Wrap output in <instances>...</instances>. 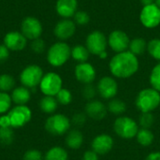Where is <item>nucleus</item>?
Listing matches in <instances>:
<instances>
[{"mask_svg":"<svg viewBox=\"0 0 160 160\" xmlns=\"http://www.w3.org/2000/svg\"><path fill=\"white\" fill-rule=\"evenodd\" d=\"M27 38L22 34V32L11 31L5 35L3 44L9 50L13 52H20L26 47Z\"/></svg>","mask_w":160,"mask_h":160,"instance_id":"obj_17","label":"nucleus"},{"mask_svg":"<svg viewBox=\"0 0 160 160\" xmlns=\"http://www.w3.org/2000/svg\"><path fill=\"white\" fill-rule=\"evenodd\" d=\"M71 57V49L64 41L52 44L47 52V61L54 68L64 66Z\"/></svg>","mask_w":160,"mask_h":160,"instance_id":"obj_4","label":"nucleus"},{"mask_svg":"<svg viewBox=\"0 0 160 160\" xmlns=\"http://www.w3.org/2000/svg\"><path fill=\"white\" fill-rule=\"evenodd\" d=\"M144 160H160V151H155L150 153Z\"/></svg>","mask_w":160,"mask_h":160,"instance_id":"obj_43","label":"nucleus"},{"mask_svg":"<svg viewBox=\"0 0 160 160\" xmlns=\"http://www.w3.org/2000/svg\"><path fill=\"white\" fill-rule=\"evenodd\" d=\"M113 145V138L107 133L97 135L91 142V149L95 151L98 156H105L109 154L112 150Z\"/></svg>","mask_w":160,"mask_h":160,"instance_id":"obj_13","label":"nucleus"},{"mask_svg":"<svg viewBox=\"0 0 160 160\" xmlns=\"http://www.w3.org/2000/svg\"><path fill=\"white\" fill-rule=\"evenodd\" d=\"M77 0H57L55 4V10L62 18L69 19L77 12Z\"/></svg>","mask_w":160,"mask_h":160,"instance_id":"obj_19","label":"nucleus"},{"mask_svg":"<svg viewBox=\"0 0 160 160\" xmlns=\"http://www.w3.org/2000/svg\"><path fill=\"white\" fill-rule=\"evenodd\" d=\"M58 108V102L55 97L44 96L39 101V109L42 112L52 114Z\"/></svg>","mask_w":160,"mask_h":160,"instance_id":"obj_24","label":"nucleus"},{"mask_svg":"<svg viewBox=\"0 0 160 160\" xmlns=\"http://www.w3.org/2000/svg\"><path fill=\"white\" fill-rule=\"evenodd\" d=\"M10 98L16 105H26L31 98V90L23 85L15 87L11 91Z\"/></svg>","mask_w":160,"mask_h":160,"instance_id":"obj_20","label":"nucleus"},{"mask_svg":"<svg viewBox=\"0 0 160 160\" xmlns=\"http://www.w3.org/2000/svg\"><path fill=\"white\" fill-rule=\"evenodd\" d=\"M147 50V42L142 38H136L129 42L128 51L136 56L142 55Z\"/></svg>","mask_w":160,"mask_h":160,"instance_id":"obj_26","label":"nucleus"},{"mask_svg":"<svg viewBox=\"0 0 160 160\" xmlns=\"http://www.w3.org/2000/svg\"><path fill=\"white\" fill-rule=\"evenodd\" d=\"M140 63L138 57L129 51L116 53L109 63L112 75L117 79H128L137 73Z\"/></svg>","mask_w":160,"mask_h":160,"instance_id":"obj_1","label":"nucleus"},{"mask_svg":"<svg viewBox=\"0 0 160 160\" xmlns=\"http://www.w3.org/2000/svg\"><path fill=\"white\" fill-rule=\"evenodd\" d=\"M138 124L142 128L151 129V128L155 124V116L153 112H141Z\"/></svg>","mask_w":160,"mask_h":160,"instance_id":"obj_30","label":"nucleus"},{"mask_svg":"<svg viewBox=\"0 0 160 160\" xmlns=\"http://www.w3.org/2000/svg\"><path fill=\"white\" fill-rule=\"evenodd\" d=\"M74 22L79 25H85L90 21V16L87 12L79 10L74 14Z\"/></svg>","mask_w":160,"mask_h":160,"instance_id":"obj_36","label":"nucleus"},{"mask_svg":"<svg viewBox=\"0 0 160 160\" xmlns=\"http://www.w3.org/2000/svg\"><path fill=\"white\" fill-rule=\"evenodd\" d=\"M9 57V50L4 45L0 44V63L6 62Z\"/></svg>","mask_w":160,"mask_h":160,"instance_id":"obj_41","label":"nucleus"},{"mask_svg":"<svg viewBox=\"0 0 160 160\" xmlns=\"http://www.w3.org/2000/svg\"><path fill=\"white\" fill-rule=\"evenodd\" d=\"M97 90L100 98L106 100H110L116 98L118 93V83L114 77L104 76L98 82Z\"/></svg>","mask_w":160,"mask_h":160,"instance_id":"obj_11","label":"nucleus"},{"mask_svg":"<svg viewBox=\"0 0 160 160\" xmlns=\"http://www.w3.org/2000/svg\"><path fill=\"white\" fill-rule=\"evenodd\" d=\"M135 139L141 146L149 147L155 141V134L151 129L140 128Z\"/></svg>","mask_w":160,"mask_h":160,"instance_id":"obj_23","label":"nucleus"},{"mask_svg":"<svg viewBox=\"0 0 160 160\" xmlns=\"http://www.w3.org/2000/svg\"><path fill=\"white\" fill-rule=\"evenodd\" d=\"M129 42H130V39L128 36L122 30L112 31L108 38L109 46L116 53L128 51Z\"/></svg>","mask_w":160,"mask_h":160,"instance_id":"obj_15","label":"nucleus"},{"mask_svg":"<svg viewBox=\"0 0 160 160\" xmlns=\"http://www.w3.org/2000/svg\"><path fill=\"white\" fill-rule=\"evenodd\" d=\"M108 112L115 116H121L127 112V104L124 100L118 98H114L109 100L107 104Z\"/></svg>","mask_w":160,"mask_h":160,"instance_id":"obj_22","label":"nucleus"},{"mask_svg":"<svg viewBox=\"0 0 160 160\" xmlns=\"http://www.w3.org/2000/svg\"><path fill=\"white\" fill-rule=\"evenodd\" d=\"M15 80L9 74H1L0 75V92H9L12 91L15 87Z\"/></svg>","mask_w":160,"mask_h":160,"instance_id":"obj_29","label":"nucleus"},{"mask_svg":"<svg viewBox=\"0 0 160 160\" xmlns=\"http://www.w3.org/2000/svg\"><path fill=\"white\" fill-rule=\"evenodd\" d=\"M74 75L76 80L84 85L93 83V82L97 78V71L93 65L88 62H84L76 65L74 69Z\"/></svg>","mask_w":160,"mask_h":160,"instance_id":"obj_14","label":"nucleus"},{"mask_svg":"<svg viewBox=\"0 0 160 160\" xmlns=\"http://www.w3.org/2000/svg\"><path fill=\"white\" fill-rule=\"evenodd\" d=\"M84 113L90 119L95 121L103 120L108 114V108L101 100L93 99L87 101L84 106Z\"/></svg>","mask_w":160,"mask_h":160,"instance_id":"obj_16","label":"nucleus"},{"mask_svg":"<svg viewBox=\"0 0 160 160\" xmlns=\"http://www.w3.org/2000/svg\"><path fill=\"white\" fill-rule=\"evenodd\" d=\"M135 106L141 112H153L160 106V92L152 87L141 90L136 96Z\"/></svg>","mask_w":160,"mask_h":160,"instance_id":"obj_2","label":"nucleus"},{"mask_svg":"<svg viewBox=\"0 0 160 160\" xmlns=\"http://www.w3.org/2000/svg\"><path fill=\"white\" fill-rule=\"evenodd\" d=\"M15 134L12 128H0V144L9 146L13 143Z\"/></svg>","mask_w":160,"mask_h":160,"instance_id":"obj_28","label":"nucleus"},{"mask_svg":"<svg viewBox=\"0 0 160 160\" xmlns=\"http://www.w3.org/2000/svg\"><path fill=\"white\" fill-rule=\"evenodd\" d=\"M86 120H87V116L84 112H76L73 114L70 121H71V124L80 128V127H82L85 125Z\"/></svg>","mask_w":160,"mask_h":160,"instance_id":"obj_38","label":"nucleus"},{"mask_svg":"<svg viewBox=\"0 0 160 160\" xmlns=\"http://www.w3.org/2000/svg\"><path fill=\"white\" fill-rule=\"evenodd\" d=\"M108 39L100 31H93L86 38L85 47L91 54L99 55L101 52L106 51Z\"/></svg>","mask_w":160,"mask_h":160,"instance_id":"obj_9","label":"nucleus"},{"mask_svg":"<svg viewBox=\"0 0 160 160\" xmlns=\"http://www.w3.org/2000/svg\"><path fill=\"white\" fill-rule=\"evenodd\" d=\"M149 54L156 60L160 61V38H154L147 43Z\"/></svg>","mask_w":160,"mask_h":160,"instance_id":"obj_33","label":"nucleus"},{"mask_svg":"<svg viewBox=\"0 0 160 160\" xmlns=\"http://www.w3.org/2000/svg\"><path fill=\"white\" fill-rule=\"evenodd\" d=\"M90 52L83 45H76L71 49V57L78 63L87 62Z\"/></svg>","mask_w":160,"mask_h":160,"instance_id":"obj_27","label":"nucleus"},{"mask_svg":"<svg viewBox=\"0 0 160 160\" xmlns=\"http://www.w3.org/2000/svg\"><path fill=\"white\" fill-rule=\"evenodd\" d=\"M140 20L143 26L147 28H155L160 24V8L156 5L152 4L142 8Z\"/></svg>","mask_w":160,"mask_h":160,"instance_id":"obj_12","label":"nucleus"},{"mask_svg":"<svg viewBox=\"0 0 160 160\" xmlns=\"http://www.w3.org/2000/svg\"><path fill=\"white\" fill-rule=\"evenodd\" d=\"M21 32L27 39L34 40L40 38L43 32V27L38 19L32 16H28L24 18L22 22Z\"/></svg>","mask_w":160,"mask_h":160,"instance_id":"obj_10","label":"nucleus"},{"mask_svg":"<svg viewBox=\"0 0 160 160\" xmlns=\"http://www.w3.org/2000/svg\"><path fill=\"white\" fill-rule=\"evenodd\" d=\"M43 75V70L39 66L28 65L22 70L20 74V82L22 85L32 90L39 85Z\"/></svg>","mask_w":160,"mask_h":160,"instance_id":"obj_7","label":"nucleus"},{"mask_svg":"<svg viewBox=\"0 0 160 160\" xmlns=\"http://www.w3.org/2000/svg\"><path fill=\"white\" fill-rule=\"evenodd\" d=\"M12 100L10 95L5 92H0V114H5L8 112L11 109Z\"/></svg>","mask_w":160,"mask_h":160,"instance_id":"obj_34","label":"nucleus"},{"mask_svg":"<svg viewBox=\"0 0 160 160\" xmlns=\"http://www.w3.org/2000/svg\"><path fill=\"white\" fill-rule=\"evenodd\" d=\"M112 129L116 136L123 140H132L136 138V135L140 129L138 122L132 117L121 115L116 117L112 124Z\"/></svg>","mask_w":160,"mask_h":160,"instance_id":"obj_3","label":"nucleus"},{"mask_svg":"<svg viewBox=\"0 0 160 160\" xmlns=\"http://www.w3.org/2000/svg\"><path fill=\"white\" fill-rule=\"evenodd\" d=\"M55 98L58 102V104H61L63 106H67L69 105L72 102L73 99V96L71 91H69L67 88H62L57 95L55 96Z\"/></svg>","mask_w":160,"mask_h":160,"instance_id":"obj_32","label":"nucleus"},{"mask_svg":"<svg viewBox=\"0 0 160 160\" xmlns=\"http://www.w3.org/2000/svg\"><path fill=\"white\" fill-rule=\"evenodd\" d=\"M149 82L152 88L160 92V63L152 68L149 76Z\"/></svg>","mask_w":160,"mask_h":160,"instance_id":"obj_31","label":"nucleus"},{"mask_svg":"<svg viewBox=\"0 0 160 160\" xmlns=\"http://www.w3.org/2000/svg\"><path fill=\"white\" fill-rule=\"evenodd\" d=\"M83 134L77 128L70 129L67 134L65 138V143L66 145L72 149V150H78L82 147L83 144Z\"/></svg>","mask_w":160,"mask_h":160,"instance_id":"obj_21","label":"nucleus"},{"mask_svg":"<svg viewBox=\"0 0 160 160\" xmlns=\"http://www.w3.org/2000/svg\"><path fill=\"white\" fill-rule=\"evenodd\" d=\"M38 86L44 96L55 97L63 88V80L56 72H48L43 75Z\"/></svg>","mask_w":160,"mask_h":160,"instance_id":"obj_6","label":"nucleus"},{"mask_svg":"<svg viewBox=\"0 0 160 160\" xmlns=\"http://www.w3.org/2000/svg\"><path fill=\"white\" fill-rule=\"evenodd\" d=\"M44 160H68V153L61 146H53L46 152Z\"/></svg>","mask_w":160,"mask_h":160,"instance_id":"obj_25","label":"nucleus"},{"mask_svg":"<svg viewBox=\"0 0 160 160\" xmlns=\"http://www.w3.org/2000/svg\"><path fill=\"white\" fill-rule=\"evenodd\" d=\"M22 160H43V155L39 150L29 149L23 154Z\"/></svg>","mask_w":160,"mask_h":160,"instance_id":"obj_37","label":"nucleus"},{"mask_svg":"<svg viewBox=\"0 0 160 160\" xmlns=\"http://www.w3.org/2000/svg\"><path fill=\"white\" fill-rule=\"evenodd\" d=\"M97 95H98L97 86H95L93 83L83 85V87L82 89V97L83 98V99H85L87 101L93 100V99H95Z\"/></svg>","mask_w":160,"mask_h":160,"instance_id":"obj_35","label":"nucleus"},{"mask_svg":"<svg viewBox=\"0 0 160 160\" xmlns=\"http://www.w3.org/2000/svg\"><path fill=\"white\" fill-rule=\"evenodd\" d=\"M98 56H99V58H100V59H105V58H106V57L108 56V53H107V52L105 51V52H101V53H100V54H99Z\"/></svg>","mask_w":160,"mask_h":160,"instance_id":"obj_45","label":"nucleus"},{"mask_svg":"<svg viewBox=\"0 0 160 160\" xmlns=\"http://www.w3.org/2000/svg\"><path fill=\"white\" fill-rule=\"evenodd\" d=\"M71 121L63 113H54L49 116L44 124L46 131L52 136H63L70 130Z\"/></svg>","mask_w":160,"mask_h":160,"instance_id":"obj_5","label":"nucleus"},{"mask_svg":"<svg viewBox=\"0 0 160 160\" xmlns=\"http://www.w3.org/2000/svg\"><path fill=\"white\" fill-rule=\"evenodd\" d=\"M7 114L10 121V127L13 129L24 127L32 118V111L26 105H16Z\"/></svg>","mask_w":160,"mask_h":160,"instance_id":"obj_8","label":"nucleus"},{"mask_svg":"<svg viewBox=\"0 0 160 160\" xmlns=\"http://www.w3.org/2000/svg\"><path fill=\"white\" fill-rule=\"evenodd\" d=\"M141 3L143 5V7H145V6L155 4V0H141Z\"/></svg>","mask_w":160,"mask_h":160,"instance_id":"obj_44","label":"nucleus"},{"mask_svg":"<svg viewBox=\"0 0 160 160\" xmlns=\"http://www.w3.org/2000/svg\"><path fill=\"white\" fill-rule=\"evenodd\" d=\"M0 128H11L8 114H3L0 116Z\"/></svg>","mask_w":160,"mask_h":160,"instance_id":"obj_42","label":"nucleus"},{"mask_svg":"<svg viewBox=\"0 0 160 160\" xmlns=\"http://www.w3.org/2000/svg\"><path fill=\"white\" fill-rule=\"evenodd\" d=\"M82 160H99V156L95 151L90 149L83 153Z\"/></svg>","mask_w":160,"mask_h":160,"instance_id":"obj_40","label":"nucleus"},{"mask_svg":"<svg viewBox=\"0 0 160 160\" xmlns=\"http://www.w3.org/2000/svg\"><path fill=\"white\" fill-rule=\"evenodd\" d=\"M155 4L160 8V0H155Z\"/></svg>","mask_w":160,"mask_h":160,"instance_id":"obj_46","label":"nucleus"},{"mask_svg":"<svg viewBox=\"0 0 160 160\" xmlns=\"http://www.w3.org/2000/svg\"><path fill=\"white\" fill-rule=\"evenodd\" d=\"M31 49L35 53H42L45 50V42L40 38L34 39L31 43Z\"/></svg>","mask_w":160,"mask_h":160,"instance_id":"obj_39","label":"nucleus"},{"mask_svg":"<svg viewBox=\"0 0 160 160\" xmlns=\"http://www.w3.org/2000/svg\"><path fill=\"white\" fill-rule=\"evenodd\" d=\"M76 31V23L69 19H63L59 21L54 26L53 33L60 40H67L70 38Z\"/></svg>","mask_w":160,"mask_h":160,"instance_id":"obj_18","label":"nucleus"}]
</instances>
